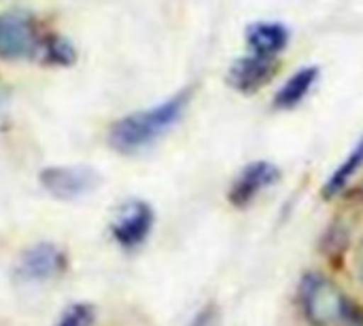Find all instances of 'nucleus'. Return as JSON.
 <instances>
[{"label": "nucleus", "instance_id": "obj_1", "mask_svg": "<svg viewBox=\"0 0 363 326\" xmlns=\"http://www.w3.org/2000/svg\"><path fill=\"white\" fill-rule=\"evenodd\" d=\"M189 100L191 89H183L181 93L172 95L170 100L157 106L132 112L115 121L108 132V144L123 155H134L149 149L181 121Z\"/></svg>", "mask_w": 363, "mask_h": 326}, {"label": "nucleus", "instance_id": "obj_2", "mask_svg": "<svg viewBox=\"0 0 363 326\" xmlns=\"http://www.w3.org/2000/svg\"><path fill=\"white\" fill-rule=\"evenodd\" d=\"M300 305L313 326H334L349 316V301L325 276L311 274L300 286Z\"/></svg>", "mask_w": 363, "mask_h": 326}, {"label": "nucleus", "instance_id": "obj_3", "mask_svg": "<svg viewBox=\"0 0 363 326\" xmlns=\"http://www.w3.org/2000/svg\"><path fill=\"white\" fill-rule=\"evenodd\" d=\"M38 182L53 199L74 202L91 195L102 185V176L91 165H51L38 174Z\"/></svg>", "mask_w": 363, "mask_h": 326}, {"label": "nucleus", "instance_id": "obj_4", "mask_svg": "<svg viewBox=\"0 0 363 326\" xmlns=\"http://www.w3.org/2000/svg\"><path fill=\"white\" fill-rule=\"evenodd\" d=\"M43 47L36 21L23 11L0 13V57L30 59Z\"/></svg>", "mask_w": 363, "mask_h": 326}, {"label": "nucleus", "instance_id": "obj_5", "mask_svg": "<svg viewBox=\"0 0 363 326\" xmlns=\"http://www.w3.org/2000/svg\"><path fill=\"white\" fill-rule=\"evenodd\" d=\"M68 269V257L55 244H36L21 252L15 276L26 284H43L60 278Z\"/></svg>", "mask_w": 363, "mask_h": 326}, {"label": "nucleus", "instance_id": "obj_6", "mask_svg": "<svg viewBox=\"0 0 363 326\" xmlns=\"http://www.w3.org/2000/svg\"><path fill=\"white\" fill-rule=\"evenodd\" d=\"M153 223H155V216L149 204L140 199H130L117 210L111 223V235L121 248L134 250L140 244H145V240L149 238L153 229Z\"/></svg>", "mask_w": 363, "mask_h": 326}, {"label": "nucleus", "instance_id": "obj_7", "mask_svg": "<svg viewBox=\"0 0 363 326\" xmlns=\"http://www.w3.org/2000/svg\"><path fill=\"white\" fill-rule=\"evenodd\" d=\"M277 72H279L277 57L251 53V55L238 57L230 66V70H228V83L236 91H240V93H255L264 85H268L274 78Z\"/></svg>", "mask_w": 363, "mask_h": 326}, {"label": "nucleus", "instance_id": "obj_8", "mask_svg": "<svg viewBox=\"0 0 363 326\" xmlns=\"http://www.w3.org/2000/svg\"><path fill=\"white\" fill-rule=\"evenodd\" d=\"M281 172L274 163L270 161H253L249 163L234 180L228 197L234 206L245 208L249 206L262 191L270 189L272 185H277Z\"/></svg>", "mask_w": 363, "mask_h": 326}, {"label": "nucleus", "instance_id": "obj_9", "mask_svg": "<svg viewBox=\"0 0 363 326\" xmlns=\"http://www.w3.org/2000/svg\"><path fill=\"white\" fill-rule=\"evenodd\" d=\"M247 45L257 55L274 57L289 42V30L279 21H255L247 28Z\"/></svg>", "mask_w": 363, "mask_h": 326}, {"label": "nucleus", "instance_id": "obj_10", "mask_svg": "<svg viewBox=\"0 0 363 326\" xmlns=\"http://www.w3.org/2000/svg\"><path fill=\"white\" fill-rule=\"evenodd\" d=\"M317 76H319V68H315V66L302 68L296 74H291L287 78V83L277 91L274 106L281 108V110H289V108L298 106L308 95V91L313 89Z\"/></svg>", "mask_w": 363, "mask_h": 326}, {"label": "nucleus", "instance_id": "obj_11", "mask_svg": "<svg viewBox=\"0 0 363 326\" xmlns=\"http://www.w3.org/2000/svg\"><path fill=\"white\" fill-rule=\"evenodd\" d=\"M363 165V136L359 138V142L355 144V149L351 151V155L338 165V170L328 178L325 187H323V195L325 197H334L338 195L351 180L353 176L362 170Z\"/></svg>", "mask_w": 363, "mask_h": 326}, {"label": "nucleus", "instance_id": "obj_12", "mask_svg": "<svg viewBox=\"0 0 363 326\" xmlns=\"http://www.w3.org/2000/svg\"><path fill=\"white\" fill-rule=\"evenodd\" d=\"M43 49H45L47 59H51L53 64L68 66V64H72L74 57H77L72 45H70L66 38H62V36H51V38L47 40V45H43Z\"/></svg>", "mask_w": 363, "mask_h": 326}, {"label": "nucleus", "instance_id": "obj_13", "mask_svg": "<svg viewBox=\"0 0 363 326\" xmlns=\"http://www.w3.org/2000/svg\"><path fill=\"white\" fill-rule=\"evenodd\" d=\"M94 320H96V314L91 305L74 303L62 314L57 326H94Z\"/></svg>", "mask_w": 363, "mask_h": 326}, {"label": "nucleus", "instance_id": "obj_14", "mask_svg": "<svg viewBox=\"0 0 363 326\" xmlns=\"http://www.w3.org/2000/svg\"><path fill=\"white\" fill-rule=\"evenodd\" d=\"M217 322H219V312L215 305H208L191 320L189 326H217Z\"/></svg>", "mask_w": 363, "mask_h": 326}, {"label": "nucleus", "instance_id": "obj_15", "mask_svg": "<svg viewBox=\"0 0 363 326\" xmlns=\"http://www.w3.org/2000/svg\"><path fill=\"white\" fill-rule=\"evenodd\" d=\"M355 274H357L359 282L363 284V240L359 242L357 250H355Z\"/></svg>", "mask_w": 363, "mask_h": 326}]
</instances>
